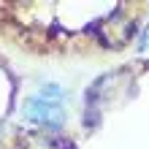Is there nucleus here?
<instances>
[{"label": "nucleus", "mask_w": 149, "mask_h": 149, "mask_svg": "<svg viewBox=\"0 0 149 149\" xmlns=\"http://www.w3.org/2000/svg\"><path fill=\"white\" fill-rule=\"evenodd\" d=\"M24 114H27L33 122H41V125H49V127L63 125V117H65V111H63L60 103H52V100H43V98L24 100Z\"/></svg>", "instance_id": "1"}, {"label": "nucleus", "mask_w": 149, "mask_h": 149, "mask_svg": "<svg viewBox=\"0 0 149 149\" xmlns=\"http://www.w3.org/2000/svg\"><path fill=\"white\" fill-rule=\"evenodd\" d=\"M141 52H149V27L144 30V38H141Z\"/></svg>", "instance_id": "2"}]
</instances>
